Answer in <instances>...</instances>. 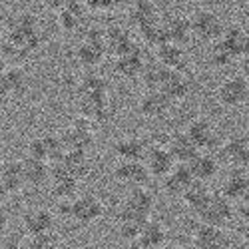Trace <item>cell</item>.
I'll return each mask as SVG.
<instances>
[{
  "label": "cell",
  "mask_w": 249,
  "mask_h": 249,
  "mask_svg": "<svg viewBox=\"0 0 249 249\" xmlns=\"http://www.w3.org/2000/svg\"><path fill=\"white\" fill-rule=\"evenodd\" d=\"M42 46L38 18L30 12H22L12 18L8 34L2 38V62L6 66H20Z\"/></svg>",
  "instance_id": "6da1fadb"
},
{
  "label": "cell",
  "mask_w": 249,
  "mask_h": 249,
  "mask_svg": "<svg viewBox=\"0 0 249 249\" xmlns=\"http://www.w3.org/2000/svg\"><path fill=\"white\" fill-rule=\"evenodd\" d=\"M106 54H108L106 30H100L98 26H90L84 32L82 42L74 50V58L78 62V66L84 68L86 72L98 68L104 62V56H106Z\"/></svg>",
  "instance_id": "7a4b0ae2"
},
{
  "label": "cell",
  "mask_w": 249,
  "mask_h": 249,
  "mask_svg": "<svg viewBox=\"0 0 249 249\" xmlns=\"http://www.w3.org/2000/svg\"><path fill=\"white\" fill-rule=\"evenodd\" d=\"M60 136H62V142H64L66 152H88L94 146L96 124L84 116H80Z\"/></svg>",
  "instance_id": "3957f363"
},
{
  "label": "cell",
  "mask_w": 249,
  "mask_h": 249,
  "mask_svg": "<svg viewBox=\"0 0 249 249\" xmlns=\"http://www.w3.org/2000/svg\"><path fill=\"white\" fill-rule=\"evenodd\" d=\"M185 134L196 142L199 152H212L213 154L215 150L221 148V143H223V140H221V136L215 128V124L205 116L192 118L188 128H185Z\"/></svg>",
  "instance_id": "277c9868"
},
{
  "label": "cell",
  "mask_w": 249,
  "mask_h": 249,
  "mask_svg": "<svg viewBox=\"0 0 249 249\" xmlns=\"http://www.w3.org/2000/svg\"><path fill=\"white\" fill-rule=\"evenodd\" d=\"M26 154H28V158H34V160L56 163V161H60L62 158H64L66 148H64V142H62V136L42 134V136H34L28 142Z\"/></svg>",
  "instance_id": "5b68a950"
},
{
  "label": "cell",
  "mask_w": 249,
  "mask_h": 249,
  "mask_svg": "<svg viewBox=\"0 0 249 249\" xmlns=\"http://www.w3.org/2000/svg\"><path fill=\"white\" fill-rule=\"evenodd\" d=\"M192 28H194V38L201 40V42H217V40L223 36V30H225V24L217 12L213 10H207V8H201L197 12H194L192 16Z\"/></svg>",
  "instance_id": "8992f818"
},
{
  "label": "cell",
  "mask_w": 249,
  "mask_h": 249,
  "mask_svg": "<svg viewBox=\"0 0 249 249\" xmlns=\"http://www.w3.org/2000/svg\"><path fill=\"white\" fill-rule=\"evenodd\" d=\"M249 100V80L241 74L225 78L217 86V102L227 110H237Z\"/></svg>",
  "instance_id": "52a82bcc"
},
{
  "label": "cell",
  "mask_w": 249,
  "mask_h": 249,
  "mask_svg": "<svg viewBox=\"0 0 249 249\" xmlns=\"http://www.w3.org/2000/svg\"><path fill=\"white\" fill-rule=\"evenodd\" d=\"M106 207L104 201L94 196V194H78L72 199V212H70V221L78 225H92L98 219H102Z\"/></svg>",
  "instance_id": "ba28073f"
},
{
  "label": "cell",
  "mask_w": 249,
  "mask_h": 249,
  "mask_svg": "<svg viewBox=\"0 0 249 249\" xmlns=\"http://www.w3.org/2000/svg\"><path fill=\"white\" fill-rule=\"evenodd\" d=\"M143 161H146L152 178H156V179H163L178 165V161L174 160V156L168 148V143L161 140H154V138H150V148H148V154Z\"/></svg>",
  "instance_id": "9c48e42d"
},
{
  "label": "cell",
  "mask_w": 249,
  "mask_h": 249,
  "mask_svg": "<svg viewBox=\"0 0 249 249\" xmlns=\"http://www.w3.org/2000/svg\"><path fill=\"white\" fill-rule=\"evenodd\" d=\"M196 215L199 217V223H207L213 227H225L233 219L235 207H233V201H230L219 192V194H213L212 199L207 201V205Z\"/></svg>",
  "instance_id": "30bf717a"
},
{
  "label": "cell",
  "mask_w": 249,
  "mask_h": 249,
  "mask_svg": "<svg viewBox=\"0 0 249 249\" xmlns=\"http://www.w3.org/2000/svg\"><path fill=\"white\" fill-rule=\"evenodd\" d=\"M56 212L48 210V207H40V205H34V207H28V210L22 213V231L28 235V237H36V235H44V233H50L54 231L56 227Z\"/></svg>",
  "instance_id": "8fae6325"
},
{
  "label": "cell",
  "mask_w": 249,
  "mask_h": 249,
  "mask_svg": "<svg viewBox=\"0 0 249 249\" xmlns=\"http://www.w3.org/2000/svg\"><path fill=\"white\" fill-rule=\"evenodd\" d=\"M152 174L148 170L146 161H124L120 160L114 165V179L122 185H126L128 190L134 188H148Z\"/></svg>",
  "instance_id": "7c38bea8"
},
{
  "label": "cell",
  "mask_w": 249,
  "mask_h": 249,
  "mask_svg": "<svg viewBox=\"0 0 249 249\" xmlns=\"http://www.w3.org/2000/svg\"><path fill=\"white\" fill-rule=\"evenodd\" d=\"M154 207H156V197H154V194L148 188H134V190L126 192V196H124L118 212L150 219Z\"/></svg>",
  "instance_id": "4fadbf2b"
},
{
  "label": "cell",
  "mask_w": 249,
  "mask_h": 249,
  "mask_svg": "<svg viewBox=\"0 0 249 249\" xmlns=\"http://www.w3.org/2000/svg\"><path fill=\"white\" fill-rule=\"evenodd\" d=\"M221 160L231 165V170H249V142L243 134L227 136L219 148Z\"/></svg>",
  "instance_id": "5bb4252c"
},
{
  "label": "cell",
  "mask_w": 249,
  "mask_h": 249,
  "mask_svg": "<svg viewBox=\"0 0 249 249\" xmlns=\"http://www.w3.org/2000/svg\"><path fill=\"white\" fill-rule=\"evenodd\" d=\"M174 102L165 96L161 90H146L140 96L138 112L146 120H160L170 114Z\"/></svg>",
  "instance_id": "9a60e30c"
},
{
  "label": "cell",
  "mask_w": 249,
  "mask_h": 249,
  "mask_svg": "<svg viewBox=\"0 0 249 249\" xmlns=\"http://www.w3.org/2000/svg\"><path fill=\"white\" fill-rule=\"evenodd\" d=\"M192 243L196 249H223L231 247L230 235L223 231V227H213L207 223H197L192 231Z\"/></svg>",
  "instance_id": "2e32d148"
},
{
  "label": "cell",
  "mask_w": 249,
  "mask_h": 249,
  "mask_svg": "<svg viewBox=\"0 0 249 249\" xmlns=\"http://www.w3.org/2000/svg\"><path fill=\"white\" fill-rule=\"evenodd\" d=\"M0 185H2V197L16 196L26 185L24 178V161L20 160H4L0 165Z\"/></svg>",
  "instance_id": "e0dca14e"
},
{
  "label": "cell",
  "mask_w": 249,
  "mask_h": 249,
  "mask_svg": "<svg viewBox=\"0 0 249 249\" xmlns=\"http://www.w3.org/2000/svg\"><path fill=\"white\" fill-rule=\"evenodd\" d=\"M156 60L174 72H181V74L192 76V62L188 58V52H185L183 46H179V44H174V42L161 44L160 48H156Z\"/></svg>",
  "instance_id": "ac0fdd59"
},
{
  "label": "cell",
  "mask_w": 249,
  "mask_h": 249,
  "mask_svg": "<svg viewBox=\"0 0 249 249\" xmlns=\"http://www.w3.org/2000/svg\"><path fill=\"white\" fill-rule=\"evenodd\" d=\"M78 183L76 179L62 163H52V179H50V196L60 199H74L78 196Z\"/></svg>",
  "instance_id": "d6986e66"
},
{
  "label": "cell",
  "mask_w": 249,
  "mask_h": 249,
  "mask_svg": "<svg viewBox=\"0 0 249 249\" xmlns=\"http://www.w3.org/2000/svg\"><path fill=\"white\" fill-rule=\"evenodd\" d=\"M80 116L92 120L94 124L108 122L114 116V102L108 96H90V98H80L78 102Z\"/></svg>",
  "instance_id": "ffe728a7"
},
{
  "label": "cell",
  "mask_w": 249,
  "mask_h": 249,
  "mask_svg": "<svg viewBox=\"0 0 249 249\" xmlns=\"http://www.w3.org/2000/svg\"><path fill=\"white\" fill-rule=\"evenodd\" d=\"M150 148V138L146 136H122L112 146L114 154L124 161H143Z\"/></svg>",
  "instance_id": "44dd1931"
},
{
  "label": "cell",
  "mask_w": 249,
  "mask_h": 249,
  "mask_svg": "<svg viewBox=\"0 0 249 249\" xmlns=\"http://www.w3.org/2000/svg\"><path fill=\"white\" fill-rule=\"evenodd\" d=\"M148 66V58H146V52L143 48H136L134 52H128L124 56H118L114 60V72L124 78V80H136V78H142L143 70Z\"/></svg>",
  "instance_id": "7402d4cb"
},
{
  "label": "cell",
  "mask_w": 249,
  "mask_h": 249,
  "mask_svg": "<svg viewBox=\"0 0 249 249\" xmlns=\"http://www.w3.org/2000/svg\"><path fill=\"white\" fill-rule=\"evenodd\" d=\"M0 90H2V102L10 98H20L28 90V74L20 66H6L2 68V78H0Z\"/></svg>",
  "instance_id": "603a6c76"
},
{
  "label": "cell",
  "mask_w": 249,
  "mask_h": 249,
  "mask_svg": "<svg viewBox=\"0 0 249 249\" xmlns=\"http://www.w3.org/2000/svg\"><path fill=\"white\" fill-rule=\"evenodd\" d=\"M106 46H108V52L118 58L128 52H134L142 44L136 42L130 28L122 26V24H112L110 28H106Z\"/></svg>",
  "instance_id": "cb8c5ba5"
},
{
  "label": "cell",
  "mask_w": 249,
  "mask_h": 249,
  "mask_svg": "<svg viewBox=\"0 0 249 249\" xmlns=\"http://www.w3.org/2000/svg\"><path fill=\"white\" fill-rule=\"evenodd\" d=\"M168 237H170V233H168L165 223L152 217L146 223V227H143V231L140 233L134 247L136 249H163L168 245Z\"/></svg>",
  "instance_id": "d4e9b609"
},
{
  "label": "cell",
  "mask_w": 249,
  "mask_h": 249,
  "mask_svg": "<svg viewBox=\"0 0 249 249\" xmlns=\"http://www.w3.org/2000/svg\"><path fill=\"white\" fill-rule=\"evenodd\" d=\"M163 192L168 194L170 197H183V194L190 190V185L196 181L194 176H192V170H190V165H185V163H178L176 168L165 176L163 179Z\"/></svg>",
  "instance_id": "484cf974"
},
{
  "label": "cell",
  "mask_w": 249,
  "mask_h": 249,
  "mask_svg": "<svg viewBox=\"0 0 249 249\" xmlns=\"http://www.w3.org/2000/svg\"><path fill=\"white\" fill-rule=\"evenodd\" d=\"M165 22V34H168V42L185 46L194 38L192 18L185 14H172L163 20Z\"/></svg>",
  "instance_id": "4316f807"
},
{
  "label": "cell",
  "mask_w": 249,
  "mask_h": 249,
  "mask_svg": "<svg viewBox=\"0 0 249 249\" xmlns=\"http://www.w3.org/2000/svg\"><path fill=\"white\" fill-rule=\"evenodd\" d=\"M221 194L230 201H241L249 196V174L247 170H230L221 183Z\"/></svg>",
  "instance_id": "83f0119b"
},
{
  "label": "cell",
  "mask_w": 249,
  "mask_h": 249,
  "mask_svg": "<svg viewBox=\"0 0 249 249\" xmlns=\"http://www.w3.org/2000/svg\"><path fill=\"white\" fill-rule=\"evenodd\" d=\"M188 165H190L192 176H194L196 181L210 183L219 174V161L212 152H199Z\"/></svg>",
  "instance_id": "f1b7e54d"
},
{
  "label": "cell",
  "mask_w": 249,
  "mask_h": 249,
  "mask_svg": "<svg viewBox=\"0 0 249 249\" xmlns=\"http://www.w3.org/2000/svg\"><path fill=\"white\" fill-rule=\"evenodd\" d=\"M168 148H170L174 160H176L178 163H185V165H188V163L199 154V148L196 146V142H194L188 134H185V130H183V132H176V134L168 140Z\"/></svg>",
  "instance_id": "f546056e"
},
{
  "label": "cell",
  "mask_w": 249,
  "mask_h": 249,
  "mask_svg": "<svg viewBox=\"0 0 249 249\" xmlns=\"http://www.w3.org/2000/svg\"><path fill=\"white\" fill-rule=\"evenodd\" d=\"M76 90L80 98H90V96H108L110 94V82L104 78L102 74L88 70L78 78Z\"/></svg>",
  "instance_id": "4dcf8cb0"
},
{
  "label": "cell",
  "mask_w": 249,
  "mask_h": 249,
  "mask_svg": "<svg viewBox=\"0 0 249 249\" xmlns=\"http://www.w3.org/2000/svg\"><path fill=\"white\" fill-rule=\"evenodd\" d=\"M24 178H26V185H30V188H36V190L44 188L52 179V163L42 161V160H34V158H26L24 160Z\"/></svg>",
  "instance_id": "1f68e13d"
},
{
  "label": "cell",
  "mask_w": 249,
  "mask_h": 249,
  "mask_svg": "<svg viewBox=\"0 0 249 249\" xmlns=\"http://www.w3.org/2000/svg\"><path fill=\"white\" fill-rule=\"evenodd\" d=\"M161 92L168 96L174 104L176 102H183L185 98L190 96V92H192V76L172 70L170 76L165 78V82H163Z\"/></svg>",
  "instance_id": "d6a6232c"
},
{
  "label": "cell",
  "mask_w": 249,
  "mask_h": 249,
  "mask_svg": "<svg viewBox=\"0 0 249 249\" xmlns=\"http://www.w3.org/2000/svg\"><path fill=\"white\" fill-rule=\"evenodd\" d=\"M128 18H130V24L136 26L138 30L161 20L154 0H138V2L128 10Z\"/></svg>",
  "instance_id": "836d02e7"
},
{
  "label": "cell",
  "mask_w": 249,
  "mask_h": 249,
  "mask_svg": "<svg viewBox=\"0 0 249 249\" xmlns=\"http://www.w3.org/2000/svg\"><path fill=\"white\" fill-rule=\"evenodd\" d=\"M150 219H152V217H150ZM150 219H146V217H136V215H130V213L118 212V233H120V237H122L124 241H128V243L134 245Z\"/></svg>",
  "instance_id": "e575fe53"
},
{
  "label": "cell",
  "mask_w": 249,
  "mask_h": 249,
  "mask_svg": "<svg viewBox=\"0 0 249 249\" xmlns=\"http://www.w3.org/2000/svg\"><path fill=\"white\" fill-rule=\"evenodd\" d=\"M84 18H86V6H72L66 10L56 12V22L60 26V30L64 34H74L84 26Z\"/></svg>",
  "instance_id": "d590c367"
},
{
  "label": "cell",
  "mask_w": 249,
  "mask_h": 249,
  "mask_svg": "<svg viewBox=\"0 0 249 249\" xmlns=\"http://www.w3.org/2000/svg\"><path fill=\"white\" fill-rule=\"evenodd\" d=\"M212 196H213V192L210 190V185H207V183H203V181H194V183L190 185V190L183 194L181 201L188 205L194 213H199L203 207L207 205V201L212 199Z\"/></svg>",
  "instance_id": "8d00e7d4"
},
{
  "label": "cell",
  "mask_w": 249,
  "mask_h": 249,
  "mask_svg": "<svg viewBox=\"0 0 249 249\" xmlns=\"http://www.w3.org/2000/svg\"><path fill=\"white\" fill-rule=\"evenodd\" d=\"M58 163H62L64 168L76 178V179H84L92 172V163L88 160V152H66Z\"/></svg>",
  "instance_id": "74e56055"
},
{
  "label": "cell",
  "mask_w": 249,
  "mask_h": 249,
  "mask_svg": "<svg viewBox=\"0 0 249 249\" xmlns=\"http://www.w3.org/2000/svg\"><path fill=\"white\" fill-rule=\"evenodd\" d=\"M219 40L233 52L235 58H241L243 50H245V44L249 40V32L243 26H239V24H230V26H225L223 36Z\"/></svg>",
  "instance_id": "f35d334b"
},
{
  "label": "cell",
  "mask_w": 249,
  "mask_h": 249,
  "mask_svg": "<svg viewBox=\"0 0 249 249\" xmlns=\"http://www.w3.org/2000/svg\"><path fill=\"white\" fill-rule=\"evenodd\" d=\"M170 72L172 70L165 68L163 64H160L158 60H152V62H148V66L143 70L140 80H142V84L146 86V90H161L163 82L170 76Z\"/></svg>",
  "instance_id": "ab89813d"
},
{
  "label": "cell",
  "mask_w": 249,
  "mask_h": 249,
  "mask_svg": "<svg viewBox=\"0 0 249 249\" xmlns=\"http://www.w3.org/2000/svg\"><path fill=\"white\" fill-rule=\"evenodd\" d=\"M207 62H210V66L215 68V70H223L227 66H231L235 62V56L233 52L227 48L221 40H217V42H213L210 46V50H207Z\"/></svg>",
  "instance_id": "60d3db41"
},
{
  "label": "cell",
  "mask_w": 249,
  "mask_h": 249,
  "mask_svg": "<svg viewBox=\"0 0 249 249\" xmlns=\"http://www.w3.org/2000/svg\"><path fill=\"white\" fill-rule=\"evenodd\" d=\"M138 32H140L143 42L154 46V48H160L161 44L168 42V34H165V22L163 20H158V22H152L148 26H143Z\"/></svg>",
  "instance_id": "b9f144b4"
},
{
  "label": "cell",
  "mask_w": 249,
  "mask_h": 249,
  "mask_svg": "<svg viewBox=\"0 0 249 249\" xmlns=\"http://www.w3.org/2000/svg\"><path fill=\"white\" fill-rule=\"evenodd\" d=\"M26 249H66L62 237L54 231L44 233V235H36V237H28L26 241Z\"/></svg>",
  "instance_id": "7bdbcfd3"
},
{
  "label": "cell",
  "mask_w": 249,
  "mask_h": 249,
  "mask_svg": "<svg viewBox=\"0 0 249 249\" xmlns=\"http://www.w3.org/2000/svg\"><path fill=\"white\" fill-rule=\"evenodd\" d=\"M84 6H86V10H92V12H110V10H116L114 8V0H84Z\"/></svg>",
  "instance_id": "ee69618b"
},
{
  "label": "cell",
  "mask_w": 249,
  "mask_h": 249,
  "mask_svg": "<svg viewBox=\"0 0 249 249\" xmlns=\"http://www.w3.org/2000/svg\"><path fill=\"white\" fill-rule=\"evenodd\" d=\"M82 4H84V0H48V6L56 12L72 8V6H82Z\"/></svg>",
  "instance_id": "f6af8a7d"
},
{
  "label": "cell",
  "mask_w": 249,
  "mask_h": 249,
  "mask_svg": "<svg viewBox=\"0 0 249 249\" xmlns=\"http://www.w3.org/2000/svg\"><path fill=\"white\" fill-rule=\"evenodd\" d=\"M22 247V241L16 233H4L2 237V249H20Z\"/></svg>",
  "instance_id": "bcb514c9"
},
{
  "label": "cell",
  "mask_w": 249,
  "mask_h": 249,
  "mask_svg": "<svg viewBox=\"0 0 249 249\" xmlns=\"http://www.w3.org/2000/svg\"><path fill=\"white\" fill-rule=\"evenodd\" d=\"M237 213L241 215L243 223H249V196H245V197L239 201V205H237Z\"/></svg>",
  "instance_id": "7dc6e473"
},
{
  "label": "cell",
  "mask_w": 249,
  "mask_h": 249,
  "mask_svg": "<svg viewBox=\"0 0 249 249\" xmlns=\"http://www.w3.org/2000/svg\"><path fill=\"white\" fill-rule=\"evenodd\" d=\"M138 0H114V8L116 10H130Z\"/></svg>",
  "instance_id": "c3c4849f"
},
{
  "label": "cell",
  "mask_w": 249,
  "mask_h": 249,
  "mask_svg": "<svg viewBox=\"0 0 249 249\" xmlns=\"http://www.w3.org/2000/svg\"><path fill=\"white\" fill-rule=\"evenodd\" d=\"M239 68H241V76H245L249 80V54H243L239 58Z\"/></svg>",
  "instance_id": "681fc988"
},
{
  "label": "cell",
  "mask_w": 249,
  "mask_h": 249,
  "mask_svg": "<svg viewBox=\"0 0 249 249\" xmlns=\"http://www.w3.org/2000/svg\"><path fill=\"white\" fill-rule=\"evenodd\" d=\"M241 16H243V28L249 32V0H247V4L243 6V10H241Z\"/></svg>",
  "instance_id": "f907efd6"
},
{
  "label": "cell",
  "mask_w": 249,
  "mask_h": 249,
  "mask_svg": "<svg viewBox=\"0 0 249 249\" xmlns=\"http://www.w3.org/2000/svg\"><path fill=\"white\" fill-rule=\"evenodd\" d=\"M241 239H243V243L247 245V249H249V223H243L241 225Z\"/></svg>",
  "instance_id": "816d5d0a"
},
{
  "label": "cell",
  "mask_w": 249,
  "mask_h": 249,
  "mask_svg": "<svg viewBox=\"0 0 249 249\" xmlns=\"http://www.w3.org/2000/svg\"><path fill=\"white\" fill-rule=\"evenodd\" d=\"M243 136H245V140L249 142V124H247V128H245V132H243Z\"/></svg>",
  "instance_id": "f5cc1de1"
},
{
  "label": "cell",
  "mask_w": 249,
  "mask_h": 249,
  "mask_svg": "<svg viewBox=\"0 0 249 249\" xmlns=\"http://www.w3.org/2000/svg\"><path fill=\"white\" fill-rule=\"evenodd\" d=\"M163 249H181V247H178V245H165Z\"/></svg>",
  "instance_id": "db71d44e"
},
{
  "label": "cell",
  "mask_w": 249,
  "mask_h": 249,
  "mask_svg": "<svg viewBox=\"0 0 249 249\" xmlns=\"http://www.w3.org/2000/svg\"><path fill=\"white\" fill-rule=\"evenodd\" d=\"M190 2H199V0H190Z\"/></svg>",
  "instance_id": "11a10c76"
},
{
  "label": "cell",
  "mask_w": 249,
  "mask_h": 249,
  "mask_svg": "<svg viewBox=\"0 0 249 249\" xmlns=\"http://www.w3.org/2000/svg\"><path fill=\"white\" fill-rule=\"evenodd\" d=\"M223 249H231V247H223Z\"/></svg>",
  "instance_id": "9f6ffc18"
}]
</instances>
